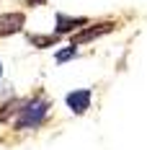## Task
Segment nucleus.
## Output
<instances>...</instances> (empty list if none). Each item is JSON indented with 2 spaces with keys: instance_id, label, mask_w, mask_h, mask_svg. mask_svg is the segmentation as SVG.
Wrapping results in <instances>:
<instances>
[{
  "instance_id": "nucleus-9",
  "label": "nucleus",
  "mask_w": 147,
  "mask_h": 150,
  "mask_svg": "<svg viewBox=\"0 0 147 150\" xmlns=\"http://www.w3.org/2000/svg\"><path fill=\"white\" fill-rule=\"evenodd\" d=\"M26 3H29V5H44L46 0H26Z\"/></svg>"
},
{
  "instance_id": "nucleus-8",
  "label": "nucleus",
  "mask_w": 147,
  "mask_h": 150,
  "mask_svg": "<svg viewBox=\"0 0 147 150\" xmlns=\"http://www.w3.org/2000/svg\"><path fill=\"white\" fill-rule=\"evenodd\" d=\"M75 54H77V47L70 44L67 49H59V52H57V62H67V60H72Z\"/></svg>"
},
{
  "instance_id": "nucleus-5",
  "label": "nucleus",
  "mask_w": 147,
  "mask_h": 150,
  "mask_svg": "<svg viewBox=\"0 0 147 150\" xmlns=\"http://www.w3.org/2000/svg\"><path fill=\"white\" fill-rule=\"evenodd\" d=\"M67 106H70L72 114H85L88 106H90V91L77 88V91H72V93H67Z\"/></svg>"
},
{
  "instance_id": "nucleus-2",
  "label": "nucleus",
  "mask_w": 147,
  "mask_h": 150,
  "mask_svg": "<svg viewBox=\"0 0 147 150\" xmlns=\"http://www.w3.org/2000/svg\"><path fill=\"white\" fill-rule=\"evenodd\" d=\"M88 26V18H75V16H65L57 13V23H54V34L62 36V34H72L77 29H85Z\"/></svg>"
},
{
  "instance_id": "nucleus-3",
  "label": "nucleus",
  "mask_w": 147,
  "mask_h": 150,
  "mask_svg": "<svg viewBox=\"0 0 147 150\" xmlns=\"http://www.w3.org/2000/svg\"><path fill=\"white\" fill-rule=\"evenodd\" d=\"M108 31H114V23H96V26H85V29H83V31H80V34L72 39V44H75V47L90 44L93 39H98V36L108 34Z\"/></svg>"
},
{
  "instance_id": "nucleus-10",
  "label": "nucleus",
  "mask_w": 147,
  "mask_h": 150,
  "mask_svg": "<svg viewBox=\"0 0 147 150\" xmlns=\"http://www.w3.org/2000/svg\"><path fill=\"white\" fill-rule=\"evenodd\" d=\"M0 75H3V65H0Z\"/></svg>"
},
{
  "instance_id": "nucleus-4",
  "label": "nucleus",
  "mask_w": 147,
  "mask_h": 150,
  "mask_svg": "<svg viewBox=\"0 0 147 150\" xmlns=\"http://www.w3.org/2000/svg\"><path fill=\"white\" fill-rule=\"evenodd\" d=\"M23 13H0V36H13L23 29Z\"/></svg>"
},
{
  "instance_id": "nucleus-1",
  "label": "nucleus",
  "mask_w": 147,
  "mask_h": 150,
  "mask_svg": "<svg viewBox=\"0 0 147 150\" xmlns=\"http://www.w3.org/2000/svg\"><path fill=\"white\" fill-rule=\"evenodd\" d=\"M49 114V101L46 98H31L23 104V109L18 111V119H15V127L18 129H36L41 127Z\"/></svg>"
},
{
  "instance_id": "nucleus-6",
  "label": "nucleus",
  "mask_w": 147,
  "mask_h": 150,
  "mask_svg": "<svg viewBox=\"0 0 147 150\" xmlns=\"http://www.w3.org/2000/svg\"><path fill=\"white\" fill-rule=\"evenodd\" d=\"M23 109V101H8L5 104V109H0V122H11L13 119L15 111H21Z\"/></svg>"
},
{
  "instance_id": "nucleus-7",
  "label": "nucleus",
  "mask_w": 147,
  "mask_h": 150,
  "mask_svg": "<svg viewBox=\"0 0 147 150\" xmlns=\"http://www.w3.org/2000/svg\"><path fill=\"white\" fill-rule=\"evenodd\" d=\"M54 39L57 36H34V34H29V42L34 47H49V44H54Z\"/></svg>"
}]
</instances>
